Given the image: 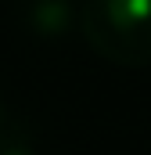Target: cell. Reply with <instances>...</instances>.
<instances>
[{
  "label": "cell",
  "instance_id": "cell-4",
  "mask_svg": "<svg viewBox=\"0 0 151 155\" xmlns=\"http://www.w3.org/2000/svg\"><path fill=\"white\" fill-rule=\"evenodd\" d=\"M0 116H4V112H0Z\"/></svg>",
  "mask_w": 151,
  "mask_h": 155
},
{
  "label": "cell",
  "instance_id": "cell-2",
  "mask_svg": "<svg viewBox=\"0 0 151 155\" xmlns=\"http://www.w3.org/2000/svg\"><path fill=\"white\" fill-rule=\"evenodd\" d=\"M25 25L36 36L58 40L72 25H79V11L72 7V0H29L25 4Z\"/></svg>",
  "mask_w": 151,
  "mask_h": 155
},
{
  "label": "cell",
  "instance_id": "cell-3",
  "mask_svg": "<svg viewBox=\"0 0 151 155\" xmlns=\"http://www.w3.org/2000/svg\"><path fill=\"white\" fill-rule=\"evenodd\" d=\"M0 155H36V152L22 141H0Z\"/></svg>",
  "mask_w": 151,
  "mask_h": 155
},
{
  "label": "cell",
  "instance_id": "cell-1",
  "mask_svg": "<svg viewBox=\"0 0 151 155\" xmlns=\"http://www.w3.org/2000/svg\"><path fill=\"white\" fill-rule=\"evenodd\" d=\"M79 33L115 65H151V0H83Z\"/></svg>",
  "mask_w": 151,
  "mask_h": 155
}]
</instances>
